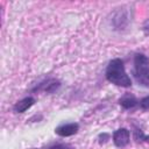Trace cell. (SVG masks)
<instances>
[{"label":"cell","mask_w":149,"mask_h":149,"mask_svg":"<svg viewBox=\"0 0 149 149\" xmlns=\"http://www.w3.org/2000/svg\"><path fill=\"white\" fill-rule=\"evenodd\" d=\"M105 77L109 83L116 86L120 87L132 86V79L127 74L123 65V61L121 58H113L109 61L105 70Z\"/></svg>","instance_id":"1"},{"label":"cell","mask_w":149,"mask_h":149,"mask_svg":"<svg viewBox=\"0 0 149 149\" xmlns=\"http://www.w3.org/2000/svg\"><path fill=\"white\" fill-rule=\"evenodd\" d=\"M135 81L144 87H149V58L141 52L134 55V68L132 70Z\"/></svg>","instance_id":"2"},{"label":"cell","mask_w":149,"mask_h":149,"mask_svg":"<svg viewBox=\"0 0 149 149\" xmlns=\"http://www.w3.org/2000/svg\"><path fill=\"white\" fill-rule=\"evenodd\" d=\"M61 87V81L56 78H47L43 81H41L40 84H37V86H35L34 88H31L33 92H44L48 94L55 93L58 88Z\"/></svg>","instance_id":"3"},{"label":"cell","mask_w":149,"mask_h":149,"mask_svg":"<svg viewBox=\"0 0 149 149\" xmlns=\"http://www.w3.org/2000/svg\"><path fill=\"white\" fill-rule=\"evenodd\" d=\"M112 140H113V143L115 144V147H118V148H123V147H126V146L129 143V141H130V132H129L127 128H125V127L119 128V129H116V130L113 133Z\"/></svg>","instance_id":"4"},{"label":"cell","mask_w":149,"mask_h":149,"mask_svg":"<svg viewBox=\"0 0 149 149\" xmlns=\"http://www.w3.org/2000/svg\"><path fill=\"white\" fill-rule=\"evenodd\" d=\"M79 130V125L77 122H70V123H64L55 128V133L62 137H68L77 134Z\"/></svg>","instance_id":"5"},{"label":"cell","mask_w":149,"mask_h":149,"mask_svg":"<svg viewBox=\"0 0 149 149\" xmlns=\"http://www.w3.org/2000/svg\"><path fill=\"white\" fill-rule=\"evenodd\" d=\"M119 105L125 109H133L139 105V100L134 94L126 93L119 99Z\"/></svg>","instance_id":"6"},{"label":"cell","mask_w":149,"mask_h":149,"mask_svg":"<svg viewBox=\"0 0 149 149\" xmlns=\"http://www.w3.org/2000/svg\"><path fill=\"white\" fill-rule=\"evenodd\" d=\"M35 101H36V100H35L34 97H26V98L21 99L20 101H17V102L14 105L13 109H14L15 113H23V112H26L27 109H29V108L35 104Z\"/></svg>","instance_id":"7"},{"label":"cell","mask_w":149,"mask_h":149,"mask_svg":"<svg viewBox=\"0 0 149 149\" xmlns=\"http://www.w3.org/2000/svg\"><path fill=\"white\" fill-rule=\"evenodd\" d=\"M133 136H134V140L136 142H147V143H149V135L143 134L142 129H140V128H136V127L134 128Z\"/></svg>","instance_id":"8"},{"label":"cell","mask_w":149,"mask_h":149,"mask_svg":"<svg viewBox=\"0 0 149 149\" xmlns=\"http://www.w3.org/2000/svg\"><path fill=\"white\" fill-rule=\"evenodd\" d=\"M139 105H140V107H141L143 111L149 109V94L146 95V97H143V98L139 101Z\"/></svg>","instance_id":"9"},{"label":"cell","mask_w":149,"mask_h":149,"mask_svg":"<svg viewBox=\"0 0 149 149\" xmlns=\"http://www.w3.org/2000/svg\"><path fill=\"white\" fill-rule=\"evenodd\" d=\"M48 149H73L70 144H66V143H56V144H52L50 147H48Z\"/></svg>","instance_id":"10"},{"label":"cell","mask_w":149,"mask_h":149,"mask_svg":"<svg viewBox=\"0 0 149 149\" xmlns=\"http://www.w3.org/2000/svg\"><path fill=\"white\" fill-rule=\"evenodd\" d=\"M109 137H111V135H109L108 133H101V134H99V135H98V140H99V143H100V144H104V143H106V142L109 140Z\"/></svg>","instance_id":"11"},{"label":"cell","mask_w":149,"mask_h":149,"mask_svg":"<svg viewBox=\"0 0 149 149\" xmlns=\"http://www.w3.org/2000/svg\"><path fill=\"white\" fill-rule=\"evenodd\" d=\"M142 30H143V33H144L146 35H149V19H147V20L144 21V23H143V26H142Z\"/></svg>","instance_id":"12"}]
</instances>
